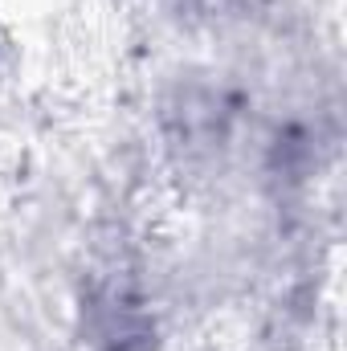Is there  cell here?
<instances>
[{"label": "cell", "instance_id": "6da1fadb", "mask_svg": "<svg viewBox=\"0 0 347 351\" xmlns=\"http://www.w3.org/2000/svg\"><path fill=\"white\" fill-rule=\"evenodd\" d=\"M229 102L213 86H180L168 102V131L184 152H213L229 135Z\"/></svg>", "mask_w": 347, "mask_h": 351}]
</instances>
